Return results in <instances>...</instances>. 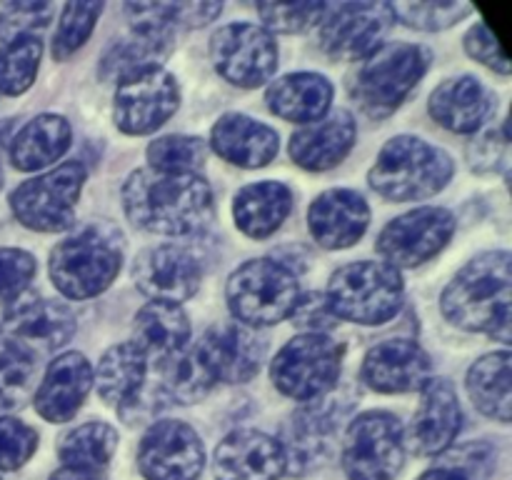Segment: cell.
<instances>
[{"label": "cell", "mask_w": 512, "mask_h": 480, "mask_svg": "<svg viewBox=\"0 0 512 480\" xmlns=\"http://www.w3.org/2000/svg\"><path fill=\"white\" fill-rule=\"evenodd\" d=\"M125 215L155 235H188L213 215V190L195 173L135 170L123 188Z\"/></svg>", "instance_id": "cell-1"}, {"label": "cell", "mask_w": 512, "mask_h": 480, "mask_svg": "<svg viewBox=\"0 0 512 480\" xmlns=\"http://www.w3.org/2000/svg\"><path fill=\"white\" fill-rule=\"evenodd\" d=\"M512 275L508 250H493L470 260L445 288L443 313L453 325L488 333L510 343Z\"/></svg>", "instance_id": "cell-2"}, {"label": "cell", "mask_w": 512, "mask_h": 480, "mask_svg": "<svg viewBox=\"0 0 512 480\" xmlns=\"http://www.w3.org/2000/svg\"><path fill=\"white\" fill-rule=\"evenodd\" d=\"M123 265V235L95 220L60 240L50 253V278L70 300H88L113 285Z\"/></svg>", "instance_id": "cell-3"}, {"label": "cell", "mask_w": 512, "mask_h": 480, "mask_svg": "<svg viewBox=\"0 0 512 480\" xmlns=\"http://www.w3.org/2000/svg\"><path fill=\"white\" fill-rule=\"evenodd\" d=\"M453 173V158L445 150L413 135H398L383 145L368 180L378 195L405 203L433 198L450 183Z\"/></svg>", "instance_id": "cell-4"}, {"label": "cell", "mask_w": 512, "mask_h": 480, "mask_svg": "<svg viewBox=\"0 0 512 480\" xmlns=\"http://www.w3.org/2000/svg\"><path fill=\"white\" fill-rule=\"evenodd\" d=\"M433 55L413 43L380 45L363 60L350 80V95L368 118L383 120L403 105L415 85L428 73Z\"/></svg>", "instance_id": "cell-5"}, {"label": "cell", "mask_w": 512, "mask_h": 480, "mask_svg": "<svg viewBox=\"0 0 512 480\" xmlns=\"http://www.w3.org/2000/svg\"><path fill=\"white\" fill-rule=\"evenodd\" d=\"M403 278L383 260H360L343 265L330 278L325 300L335 318L360 325H383L403 305Z\"/></svg>", "instance_id": "cell-6"}, {"label": "cell", "mask_w": 512, "mask_h": 480, "mask_svg": "<svg viewBox=\"0 0 512 480\" xmlns=\"http://www.w3.org/2000/svg\"><path fill=\"white\" fill-rule=\"evenodd\" d=\"M298 295V275L283 260H248L228 280L230 313L248 328H265L288 318Z\"/></svg>", "instance_id": "cell-7"}, {"label": "cell", "mask_w": 512, "mask_h": 480, "mask_svg": "<svg viewBox=\"0 0 512 480\" xmlns=\"http://www.w3.org/2000/svg\"><path fill=\"white\" fill-rule=\"evenodd\" d=\"M343 345L323 333H303L288 340L270 365L275 388L300 403L325 398L338 383Z\"/></svg>", "instance_id": "cell-8"}, {"label": "cell", "mask_w": 512, "mask_h": 480, "mask_svg": "<svg viewBox=\"0 0 512 480\" xmlns=\"http://www.w3.org/2000/svg\"><path fill=\"white\" fill-rule=\"evenodd\" d=\"M405 460V430L393 413L368 410L348 425L343 468L350 480H393Z\"/></svg>", "instance_id": "cell-9"}, {"label": "cell", "mask_w": 512, "mask_h": 480, "mask_svg": "<svg viewBox=\"0 0 512 480\" xmlns=\"http://www.w3.org/2000/svg\"><path fill=\"white\" fill-rule=\"evenodd\" d=\"M73 333L75 318L65 305L23 293L0 320V348L38 363L63 348Z\"/></svg>", "instance_id": "cell-10"}, {"label": "cell", "mask_w": 512, "mask_h": 480, "mask_svg": "<svg viewBox=\"0 0 512 480\" xmlns=\"http://www.w3.org/2000/svg\"><path fill=\"white\" fill-rule=\"evenodd\" d=\"M85 183V168L80 163L58 165L50 173L25 180L10 195L13 215L30 230L60 233L75 223V203Z\"/></svg>", "instance_id": "cell-11"}, {"label": "cell", "mask_w": 512, "mask_h": 480, "mask_svg": "<svg viewBox=\"0 0 512 480\" xmlns=\"http://www.w3.org/2000/svg\"><path fill=\"white\" fill-rule=\"evenodd\" d=\"M213 65L228 83L258 88L278 68V45L273 35L253 23H233L215 30L210 40Z\"/></svg>", "instance_id": "cell-12"}, {"label": "cell", "mask_w": 512, "mask_h": 480, "mask_svg": "<svg viewBox=\"0 0 512 480\" xmlns=\"http://www.w3.org/2000/svg\"><path fill=\"white\" fill-rule=\"evenodd\" d=\"M180 90L173 75L155 68L138 70L118 80L113 98V120L123 133L148 135L178 110Z\"/></svg>", "instance_id": "cell-13"}, {"label": "cell", "mask_w": 512, "mask_h": 480, "mask_svg": "<svg viewBox=\"0 0 512 480\" xmlns=\"http://www.w3.org/2000/svg\"><path fill=\"white\" fill-rule=\"evenodd\" d=\"M390 3H333L320 20V45L338 60H365L393 28Z\"/></svg>", "instance_id": "cell-14"}, {"label": "cell", "mask_w": 512, "mask_h": 480, "mask_svg": "<svg viewBox=\"0 0 512 480\" xmlns=\"http://www.w3.org/2000/svg\"><path fill=\"white\" fill-rule=\"evenodd\" d=\"M455 233V215L445 208H418L383 228L378 253L390 268H415L435 258Z\"/></svg>", "instance_id": "cell-15"}, {"label": "cell", "mask_w": 512, "mask_h": 480, "mask_svg": "<svg viewBox=\"0 0 512 480\" xmlns=\"http://www.w3.org/2000/svg\"><path fill=\"white\" fill-rule=\"evenodd\" d=\"M203 465V440L183 420H158L143 435L138 468L148 480H198Z\"/></svg>", "instance_id": "cell-16"}, {"label": "cell", "mask_w": 512, "mask_h": 480, "mask_svg": "<svg viewBox=\"0 0 512 480\" xmlns=\"http://www.w3.org/2000/svg\"><path fill=\"white\" fill-rule=\"evenodd\" d=\"M340 418L343 405L328 398L313 400L300 408L285 425L283 440H278L285 458V473L305 475L318 470L333 455Z\"/></svg>", "instance_id": "cell-17"}, {"label": "cell", "mask_w": 512, "mask_h": 480, "mask_svg": "<svg viewBox=\"0 0 512 480\" xmlns=\"http://www.w3.org/2000/svg\"><path fill=\"white\" fill-rule=\"evenodd\" d=\"M133 278L148 298L178 305L198 293L203 270L198 258L180 245H155L135 258Z\"/></svg>", "instance_id": "cell-18"}, {"label": "cell", "mask_w": 512, "mask_h": 480, "mask_svg": "<svg viewBox=\"0 0 512 480\" xmlns=\"http://www.w3.org/2000/svg\"><path fill=\"white\" fill-rule=\"evenodd\" d=\"M363 380L378 393H413L433 380V360L415 340L390 338L368 350Z\"/></svg>", "instance_id": "cell-19"}, {"label": "cell", "mask_w": 512, "mask_h": 480, "mask_svg": "<svg viewBox=\"0 0 512 480\" xmlns=\"http://www.w3.org/2000/svg\"><path fill=\"white\" fill-rule=\"evenodd\" d=\"M215 383H248L263 363V343L253 330L238 323H218L195 343Z\"/></svg>", "instance_id": "cell-20"}, {"label": "cell", "mask_w": 512, "mask_h": 480, "mask_svg": "<svg viewBox=\"0 0 512 480\" xmlns=\"http://www.w3.org/2000/svg\"><path fill=\"white\" fill-rule=\"evenodd\" d=\"M215 480H280L285 458L278 440L260 430L225 435L213 455Z\"/></svg>", "instance_id": "cell-21"}, {"label": "cell", "mask_w": 512, "mask_h": 480, "mask_svg": "<svg viewBox=\"0 0 512 480\" xmlns=\"http://www.w3.org/2000/svg\"><path fill=\"white\" fill-rule=\"evenodd\" d=\"M370 223V208L355 190H325L308 210L310 235L328 250H343L358 243Z\"/></svg>", "instance_id": "cell-22"}, {"label": "cell", "mask_w": 512, "mask_h": 480, "mask_svg": "<svg viewBox=\"0 0 512 480\" xmlns=\"http://www.w3.org/2000/svg\"><path fill=\"white\" fill-rule=\"evenodd\" d=\"M463 413L458 395L448 380H430L408 430V445L418 455H443L458 438Z\"/></svg>", "instance_id": "cell-23"}, {"label": "cell", "mask_w": 512, "mask_h": 480, "mask_svg": "<svg viewBox=\"0 0 512 480\" xmlns=\"http://www.w3.org/2000/svg\"><path fill=\"white\" fill-rule=\"evenodd\" d=\"M93 390V368L80 353H63L48 365L33 403L48 423H68Z\"/></svg>", "instance_id": "cell-24"}, {"label": "cell", "mask_w": 512, "mask_h": 480, "mask_svg": "<svg viewBox=\"0 0 512 480\" xmlns=\"http://www.w3.org/2000/svg\"><path fill=\"white\" fill-rule=\"evenodd\" d=\"M355 120L345 110L323 115L315 123H308L290 138V158L305 170L335 168L355 145Z\"/></svg>", "instance_id": "cell-25"}, {"label": "cell", "mask_w": 512, "mask_h": 480, "mask_svg": "<svg viewBox=\"0 0 512 480\" xmlns=\"http://www.w3.org/2000/svg\"><path fill=\"white\" fill-rule=\"evenodd\" d=\"M430 115L438 125L453 133H473L483 128L495 110V95L478 78L460 75L440 83L428 103Z\"/></svg>", "instance_id": "cell-26"}, {"label": "cell", "mask_w": 512, "mask_h": 480, "mask_svg": "<svg viewBox=\"0 0 512 480\" xmlns=\"http://www.w3.org/2000/svg\"><path fill=\"white\" fill-rule=\"evenodd\" d=\"M210 145L228 163L263 168L278 153V133L243 113H228L210 130Z\"/></svg>", "instance_id": "cell-27"}, {"label": "cell", "mask_w": 512, "mask_h": 480, "mask_svg": "<svg viewBox=\"0 0 512 480\" xmlns=\"http://www.w3.org/2000/svg\"><path fill=\"white\" fill-rule=\"evenodd\" d=\"M188 338L190 323L180 305L150 300L135 315L133 345L148 358V363L153 360V363L163 365L165 360L188 348Z\"/></svg>", "instance_id": "cell-28"}, {"label": "cell", "mask_w": 512, "mask_h": 480, "mask_svg": "<svg viewBox=\"0 0 512 480\" xmlns=\"http://www.w3.org/2000/svg\"><path fill=\"white\" fill-rule=\"evenodd\" d=\"M268 108L290 123H315L333 105V85L325 75L293 73L268 85Z\"/></svg>", "instance_id": "cell-29"}, {"label": "cell", "mask_w": 512, "mask_h": 480, "mask_svg": "<svg viewBox=\"0 0 512 480\" xmlns=\"http://www.w3.org/2000/svg\"><path fill=\"white\" fill-rule=\"evenodd\" d=\"M290 210H293V193L278 180L245 185L233 200L235 225L253 240L270 238L285 223Z\"/></svg>", "instance_id": "cell-30"}, {"label": "cell", "mask_w": 512, "mask_h": 480, "mask_svg": "<svg viewBox=\"0 0 512 480\" xmlns=\"http://www.w3.org/2000/svg\"><path fill=\"white\" fill-rule=\"evenodd\" d=\"M73 143V130L63 115L43 113L25 123L10 143V163L23 173L48 168L63 158Z\"/></svg>", "instance_id": "cell-31"}, {"label": "cell", "mask_w": 512, "mask_h": 480, "mask_svg": "<svg viewBox=\"0 0 512 480\" xmlns=\"http://www.w3.org/2000/svg\"><path fill=\"white\" fill-rule=\"evenodd\" d=\"M148 365V358L133 343L110 348L100 358L98 370L93 373L100 398L108 405H115V408L128 405L130 400H135L148 388V383H145V378H148Z\"/></svg>", "instance_id": "cell-32"}, {"label": "cell", "mask_w": 512, "mask_h": 480, "mask_svg": "<svg viewBox=\"0 0 512 480\" xmlns=\"http://www.w3.org/2000/svg\"><path fill=\"white\" fill-rule=\"evenodd\" d=\"M170 48H173V35L133 30V35L118 38L105 48L100 58V78L123 80L125 75H133L138 70L155 68L170 53Z\"/></svg>", "instance_id": "cell-33"}, {"label": "cell", "mask_w": 512, "mask_h": 480, "mask_svg": "<svg viewBox=\"0 0 512 480\" xmlns=\"http://www.w3.org/2000/svg\"><path fill=\"white\" fill-rule=\"evenodd\" d=\"M125 15L130 28L143 33L173 35L175 30L203 28L210 20L218 18L223 10L220 3H128Z\"/></svg>", "instance_id": "cell-34"}, {"label": "cell", "mask_w": 512, "mask_h": 480, "mask_svg": "<svg viewBox=\"0 0 512 480\" xmlns=\"http://www.w3.org/2000/svg\"><path fill=\"white\" fill-rule=\"evenodd\" d=\"M468 393L475 408L488 418L508 423L510 420V353L483 355L468 370Z\"/></svg>", "instance_id": "cell-35"}, {"label": "cell", "mask_w": 512, "mask_h": 480, "mask_svg": "<svg viewBox=\"0 0 512 480\" xmlns=\"http://www.w3.org/2000/svg\"><path fill=\"white\" fill-rule=\"evenodd\" d=\"M118 445V433L108 423H83L60 438L58 455L70 468L103 470L110 463Z\"/></svg>", "instance_id": "cell-36"}, {"label": "cell", "mask_w": 512, "mask_h": 480, "mask_svg": "<svg viewBox=\"0 0 512 480\" xmlns=\"http://www.w3.org/2000/svg\"><path fill=\"white\" fill-rule=\"evenodd\" d=\"M160 385H163L160 390H163L165 398H173L178 403H195L213 390L215 380L205 365L203 355L193 345V348H183L178 355L165 360Z\"/></svg>", "instance_id": "cell-37"}, {"label": "cell", "mask_w": 512, "mask_h": 480, "mask_svg": "<svg viewBox=\"0 0 512 480\" xmlns=\"http://www.w3.org/2000/svg\"><path fill=\"white\" fill-rule=\"evenodd\" d=\"M40 55H43V43L35 35L5 43L0 48V93H25L38 75Z\"/></svg>", "instance_id": "cell-38"}, {"label": "cell", "mask_w": 512, "mask_h": 480, "mask_svg": "<svg viewBox=\"0 0 512 480\" xmlns=\"http://www.w3.org/2000/svg\"><path fill=\"white\" fill-rule=\"evenodd\" d=\"M150 168L160 173H195L205 163V145L190 135H165L148 145Z\"/></svg>", "instance_id": "cell-39"}, {"label": "cell", "mask_w": 512, "mask_h": 480, "mask_svg": "<svg viewBox=\"0 0 512 480\" xmlns=\"http://www.w3.org/2000/svg\"><path fill=\"white\" fill-rule=\"evenodd\" d=\"M103 13L100 3H68L63 5L58 30L53 38V58L68 60L70 55L78 53L85 45V40L93 33L98 15Z\"/></svg>", "instance_id": "cell-40"}, {"label": "cell", "mask_w": 512, "mask_h": 480, "mask_svg": "<svg viewBox=\"0 0 512 480\" xmlns=\"http://www.w3.org/2000/svg\"><path fill=\"white\" fill-rule=\"evenodd\" d=\"M393 15L415 30H443L473 13L468 3H390Z\"/></svg>", "instance_id": "cell-41"}, {"label": "cell", "mask_w": 512, "mask_h": 480, "mask_svg": "<svg viewBox=\"0 0 512 480\" xmlns=\"http://www.w3.org/2000/svg\"><path fill=\"white\" fill-rule=\"evenodd\" d=\"M35 363L0 348V410H13L28 400L30 385H33Z\"/></svg>", "instance_id": "cell-42"}, {"label": "cell", "mask_w": 512, "mask_h": 480, "mask_svg": "<svg viewBox=\"0 0 512 480\" xmlns=\"http://www.w3.org/2000/svg\"><path fill=\"white\" fill-rule=\"evenodd\" d=\"M328 3H263L258 13L265 28L275 33H303V30L320 25Z\"/></svg>", "instance_id": "cell-43"}, {"label": "cell", "mask_w": 512, "mask_h": 480, "mask_svg": "<svg viewBox=\"0 0 512 480\" xmlns=\"http://www.w3.org/2000/svg\"><path fill=\"white\" fill-rule=\"evenodd\" d=\"M55 5L50 3H10L0 13V40L13 43L43 30L53 20Z\"/></svg>", "instance_id": "cell-44"}, {"label": "cell", "mask_w": 512, "mask_h": 480, "mask_svg": "<svg viewBox=\"0 0 512 480\" xmlns=\"http://www.w3.org/2000/svg\"><path fill=\"white\" fill-rule=\"evenodd\" d=\"M38 448V433L18 418H0V470H18Z\"/></svg>", "instance_id": "cell-45"}, {"label": "cell", "mask_w": 512, "mask_h": 480, "mask_svg": "<svg viewBox=\"0 0 512 480\" xmlns=\"http://www.w3.org/2000/svg\"><path fill=\"white\" fill-rule=\"evenodd\" d=\"M470 168L478 173H498V170H508L510 163V140L505 133V125L500 128H488L470 140L468 145Z\"/></svg>", "instance_id": "cell-46"}, {"label": "cell", "mask_w": 512, "mask_h": 480, "mask_svg": "<svg viewBox=\"0 0 512 480\" xmlns=\"http://www.w3.org/2000/svg\"><path fill=\"white\" fill-rule=\"evenodd\" d=\"M35 275V258L20 248H0V300H10L25 293Z\"/></svg>", "instance_id": "cell-47"}, {"label": "cell", "mask_w": 512, "mask_h": 480, "mask_svg": "<svg viewBox=\"0 0 512 480\" xmlns=\"http://www.w3.org/2000/svg\"><path fill=\"white\" fill-rule=\"evenodd\" d=\"M465 50H468L470 58L483 63L485 68L495 70L500 75H510L508 55H505L503 45L498 43V38L490 33L485 23H475L468 30V35H465Z\"/></svg>", "instance_id": "cell-48"}, {"label": "cell", "mask_w": 512, "mask_h": 480, "mask_svg": "<svg viewBox=\"0 0 512 480\" xmlns=\"http://www.w3.org/2000/svg\"><path fill=\"white\" fill-rule=\"evenodd\" d=\"M290 318H293V323L298 325L303 333L328 335V330L335 328V323H338V318H335L333 310H330L328 300L320 293L298 295L293 310H290Z\"/></svg>", "instance_id": "cell-49"}, {"label": "cell", "mask_w": 512, "mask_h": 480, "mask_svg": "<svg viewBox=\"0 0 512 480\" xmlns=\"http://www.w3.org/2000/svg\"><path fill=\"white\" fill-rule=\"evenodd\" d=\"M440 465L458 470L468 480H485L495 468V450L488 443H470L445 455Z\"/></svg>", "instance_id": "cell-50"}, {"label": "cell", "mask_w": 512, "mask_h": 480, "mask_svg": "<svg viewBox=\"0 0 512 480\" xmlns=\"http://www.w3.org/2000/svg\"><path fill=\"white\" fill-rule=\"evenodd\" d=\"M50 480H105V475L103 470L70 468V465H63V468H58L50 475Z\"/></svg>", "instance_id": "cell-51"}, {"label": "cell", "mask_w": 512, "mask_h": 480, "mask_svg": "<svg viewBox=\"0 0 512 480\" xmlns=\"http://www.w3.org/2000/svg\"><path fill=\"white\" fill-rule=\"evenodd\" d=\"M418 480H468V478H465L463 473H458V470L448 468V465H435V468L425 470Z\"/></svg>", "instance_id": "cell-52"}, {"label": "cell", "mask_w": 512, "mask_h": 480, "mask_svg": "<svg viewBox=\"0 0 512 480\" xmlns=\"http://www.w3.org/2000/svg\"><path fill=\"white\" fill-rule=\"evenodd\" d=\"M0 183H3V170H0Z\"/></svg>", "instance_id": "cell-53"}]
</instances>
